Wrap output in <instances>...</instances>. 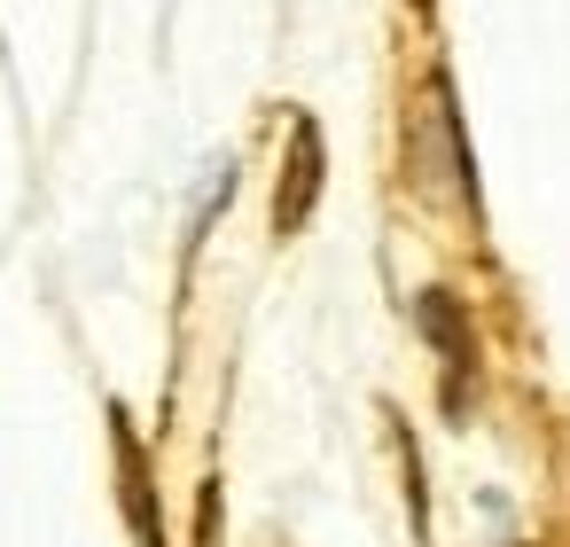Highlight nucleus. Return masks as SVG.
<instances>
[{
    "label": "nucleus",
    "mask_w": 570,
    "mask_h": 547,
    "mask_svg": "<svg viewBox=\"0 0 570 547\" xmlns=\"http://www.w3.org/2000/svg\"><path fill=\"white\" fill-rule=\"evenodd\" d=\"M406 173L422 196H469V149H461V126H453V87L430 79L414 118H406Z\"/></svg>",
    "instance_id": "1"
},
{
    "label": "nucleus",
    "mask_w": 570,
    "mask_h": 547,
    "mask_svg": "<svg viewBox=\"0 0 570 547\" xmlns=\"http://www.w3.org/2000/svg\"><path fill=\"white\" fill-rule=\"evenodd\" d=\"M313 196H321V134H313V118H297L289 126V173H282V196H274V235H297Z\"/></svg>",
    "instance_id": "2"
},
{
    "label": "nucleus",
    "mask_w": 570,
    "mask_h": 547,
    "mask_svg": "<svg viewBox=\"0 0 570 547\" xmlns=\"http://www.w3.org/2000/svg\"><path fill=\"white\" fill-rule=\"evenodd\" d=\"M110 422H118V477H126V524H134V539H141V547H165V531H157V492H149V461H141V446H134L126 414H110Z\"/></svg>",
    "instance_id": "3"
},
{
    "label": "nucleus",
    "mask_w": 570,
    "mask_h": 547,
    "mask_svg": "<svg viewBox=\"0 0 570 547\" xmlns=\"http://www.w3.org/2000/svg\"><path fill=\"white\" fill-rule=\"evenodd\" d=\"M422 329L445 344V368H453L445 407H461V375H469V329H461V305H445V290H430V297H422Z\"/></svg>",
    "instance_id": "4"
}]
</instances>
